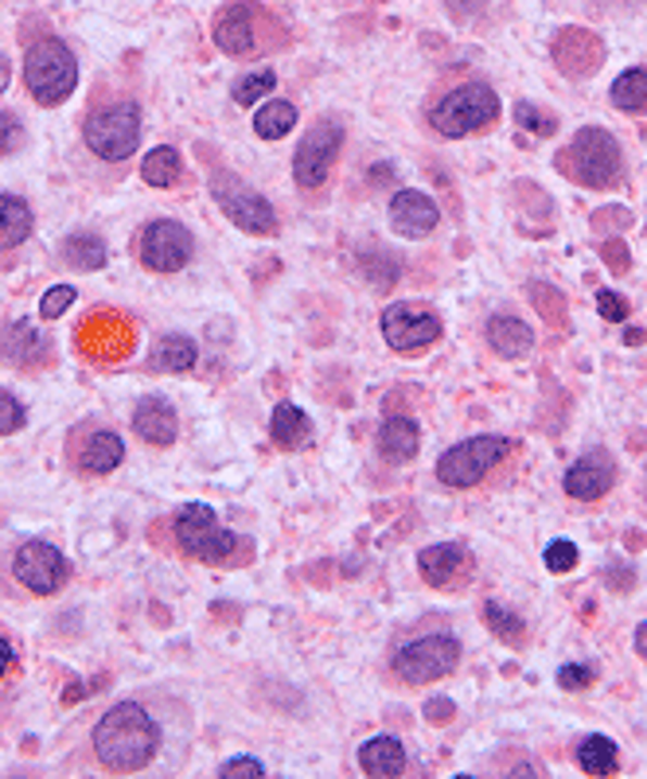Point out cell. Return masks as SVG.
Segmentation results:
<instances>
[{
	"mask_svg": "<svg viewBox=\"0 0 647 779\" xmlns=\"http://www.w3.org/2000/svg\"><path fill=\"white\" fill-rule=\"evenodd\" d=\"M195 359H200V352H195V343H191L188 335H164L161 347H156V355H153L156 367H161V371H172V374L191 371Z\"/></svg>",
	"mask_w": 647,
	"mask_h": 779,
	"instance_id": "f1b7e54d",
	"label": "cell"
},
{
	"mask_svg": "<svg viewBox=\"0 0 647 779\" xmlns=\"http://www.w3.org/2000/svg\"><path fill=\"white\" fill-rule=\"evenodd\" d=\"M12 671H16V647L9 639H0V678L12 675Z\"/></svg>",
	"mask_w": 647,
	"mask_h": 779,
	"instance_id": "7dc6e473",
	"label": "cell"
},
{
	"mask_svg": "<svg viewBox=\"0 0 647 779\" xmlns=\"http://www.w3.org/2000/svg\"><path fill=\"white\" fill-rule=\"evenodd\" d=\"M16 580L31 592H55L67 580V558L55 550L51 542H24L12 558Z\"/></svg>",
	"mask_w": 647,
	"mask_h": 779,
	"instance_id": "5bb4252c",
	"label": "cell"
},
{
	"mask_svg": "<svg viewBox=\"0 0 647 779\" xmlns=\"http://www.w3.org/2000/svg\"><path fill=\"white\" fill-rule=\"evenodd\" d=\"M600 257H605V261H609L617 273H624V269H629V250H624V242H605V246H600Z\"/></svg>",
	"mask_w": 647,
	"mask_h": 779,
	"instance_id": "bcb514c9",
	"label": "cell"
},
{
	"mask_svg": "<svg viewBox=\"0 0 647 779\" xmlns=\"http://www.w3.org/2000/svg\"><path fill=\"white\" fill-rule=\"evenodd\" d=\"M86 149L105 161H125V156L137 153V141H141V114H137L134 102H117L94 110L83 125Z\"/></svg>",
	"mask_w": 647,
	"mask_h": 779,
	"instance_id": "8992f818",
	"label": "cell"
},
{
	"mask_svg": "<svg viewBox=\"0 0 647 779\" xmlns=\"http://www.w3.org/2000/svg\"><path fill=\"white\" fill-rule=\"evenodd\" d=\"M487 343L504 359H523V355L534 352V332L523 320H515V316H492L487 320Z\"/></svg>",
	"mask_w": 647,
	"mask_h": 779,
	"instance_id": "44dd1931",
	"label": "cell"
},
{
	"mask_svg": "<svg viewBox=\"0 0 647 779\" xmlns=\"http://www.w3.org/2000/svg\"><path fill=\"white\" fill-rule=\"evenodd\" d=\"M612 484H617V464H612V457L609 452H600V448H593V452L573 460V468L562 480L566 495H570V499H581V503L600 499Z\"/></svg>",
	"mask_w": 647,
	"mask_h": 779,
	"instance_id": "9a60e30c",
	"label": "cell"
},
{
	"mask_svg": "<svg viewBox=\"0 0 647 779\" xmlns=\"http://www.w3.org/2000/svg\"><path fill=\"white\" fill-rule=\"evenodd\" d=\"M597 308H600V316L605 320H612V323H620L624 316H629V301L620 293H612V289H600L597 293Z\"/></svg>",
	"mask_w": 647,
	"mask_h": 779,
	"instance_id": "60d3db41",
	"label": "cell"
},
{
	"mask_svg": "<svg viewBox=\"0 0 647 779\" xmlns=\"http://www.w3.org/2000/svg\"><path fill=\"white\" fill-rule=\"evenodd\" d=\"M578 764L589 776H612L617 771V744L609 737H585L578 749Z\"/></svg>",
	"mask_w": 647,
	"mask_h": 779,
	"instance_id": "1f68e13d",
	"label": "cell"
},
{
	"mask_svg": "<svg viewBox=\"0 0 647 779\" xmlns=\"http://www.w3.org/2000/svg\"><path fill=\"white\" fill-rule=\"evenodd\" d=\"M546 570L550 573H570L578 565V546L573 542H550L546 546Z\"/></svg>",
	"mask_w": 647,
	"mask_h": 779,
	"instance_id": "f35d334b",
	"label": "cell"
},
{
	"mask_svg": "<svg viewBox=\"0 0 647 779\" xmlns=\"http://www.w3.org/2000/svg\"><path fill=\"white\" fill-rule=\"evenodd\" d=\"M343 149V129L335 122H316L293 153V176L305 191H320L332 176V164Z\"/></svg>",
	"mask_w": 647,
	"mask_h": 779,
	"instance_id": "30bf717a",
	"label": "cell"
},
{
	"mask_svg": "<svg viewBox=\"0 0 647 779\" xmlns=\"http://www.w3.org/2000/svg\"><path fill=\"white\" fill-rule=\"evenodd\" d=\"M31 234V207L16 195H0V257H9L12 250Z\"/></svg>",
	"mask_w": 647,
	"mask_h": 779,
	"instance_id": "484cf974",
	"label": "cell"
},
{
	"mask_svg": "<svg viewBox=\"0 0 647 779\" xmlns=\"http://www.w3.org/2000/svg\"><path fill=\"white\" fill-rule=\"evenodd\" d=\"M161 749V729L137 702H122L94 725V756L105 771H137Z\"/></svg>",
	"mask_w": 647,
	"mask_h": 779,
	"instance_id": "6da1fadb",
	"label": "cell"
},
{
	"mask_svg": "<svg viewBox=\"0 0 647 779\" xmlns=\"http://www.w3.org/2000/svg\"><path fill=\"white\" fill-rule=\"evenodd\" d=\"M71 305H75V285H55L51 293H43L39 312H43V320H55V316H63Z\"/></svg>",
	"mask_w": 647,
	"mask_h": 779,
	"instance_id": "74e56055",
	"label": "cell"
},
{
	"mask_svg": "<svg viewBox=\"0 0 647 779\" xmlns=\"http://www.w3.org/2000/svg\"><path fill=\"white\" fill-rule=\"evenodd\" d=\"M359 768L375 779H391L406 771V749L398 737H375L359 749Z\"/></svg>",
	"mask_w": 647,
	"mask_h": 779,
	"instance_id": "7402d4cb",
	"label": "cell"
},
{
	"mask_svg": "<svg viewBox=\"0 0 647 779\" xmlns=\"http://www.w3.org/2000/svg\"><path fill=\"white\" fill-rule=\"evenodd\" d=\"M9 82H12V63L4 55H0V94L9 90Z\"/></svg>",
	"mask_w": 647,
	"mask_h": 779,
	"instance_id": "c3c4849f",
	"label": "cell"
},
{
	"mask_svg": "<svg viewBox=\"0 0 647 779\" xmlns=\"http://www.w3.org/2000/svg\"><path fill=\"white\" fill-rule=\"evenodd\" d=\"M176 542L188 558L207 561V565H223V561H230V553L239 550V538L223 531L215 511L203 503H188L176 514Z\"/></svg>",
	"mask_w": 647,
	"mask_h": 779,
	"instance_id": "52a82bcc",
	"label": "cell"
},
{
	"mask_svg": "<svg viewBox=\"0 0 647 779\" xmlns=\"http://www.w3.org/2000/svg\"><path fill=\"white\" fill-rule=\"evenodd\" d=\"M453 713H457V705L448 702V698H429L426 702V717L433 725H448L453 721Z\"/></svg>",
	"mask_w": 647,
	"mask_h": 779,
	"instance_id": "ee69618b",
	"label": "cell"
},
{
	"mask_svg": "<svg viewBox=\"0 0 647 779\" xmlns=\"http://www.w3.org/2000/svg\"><path fill=\"white\" fill-rule=\"evenodd\" d=\"M141 176L153 188H172V183L180 180V153L176 149H153L141 161Z\"/></svg>",
	"mask_w": 647,
	"mask_h": 779,
	"instance_id": "d6a6232c",
	"label": "cell"
},
{
	"mask_svg": "<svg viewBox=\"0 0 647 779\" xmlns=\"http://www.w3.org/2000/svg\"><path fill=\"white\" fill-rule=\"evenodd\" d=\"M636 655H644V659H647V624H639V627H636Z\"/></svg>",
	"mask_w": 647,
	"mask_h": 779,
	"instance_id": "681fc988",
	"label": "cell"
},
{
	"mask_svg": "<svg viewBox=\"0 0 647 779\" xmlns=\"http://www.w3.org/2000/svg\"><path fill=\"white\" fill-rule=\"evenodd\" d=\"M644 340H647L644 332H629V343H632V347H639V343H644Z\"/></svg>",
	"mask_w": 647,
	"mask_h": 779,
	"instance_id": "f907efd6",
	"label": "cell"
},
{
	"mask_svg": "<svg viewBox=\"0 0 647 779\" xmlns=\"http://www.w3.org/2000/svg\"><path fill=\"white\" fill-rule=\"evenodd\" d=\"M191 250H195V242H191L188 227H180L176 219L149 222V227L141 230V238H137V254H141L144 266L156 269V273H176V269H183L191 261Z\"/></svg>",
	"mask_w": 647,
	"mask_h": 779,
	"instance_id": "7c38bea8",
	"label": "cell"
},
{
	"mask_svg": "<svg viewBox=\"0 0 647 779\" xmlns=\"http://www.w3.org/2000/svg\"><path fill=\"white\" fill-rule=\"evenodd\" d=\"M418 570L433 589H448L468 577V553L460 546H426L418 553Z\"/></svg>",
	"mask_w": 647,
	"mask_h": 779,
	"instance_id": "d6986e66",
	"label": "cell"
},
{
	"mask_svg": "<svg viewBox=\"0 0 647 779\" xmlns=\"http://www.w3.org/2000/svg\"><path fill=\"white\" fill-rule=\"evenodd\" d=\"M391 222L402 238H426L441 222V210L421 191H398L391 200Z\"/></svg>",
	"mask_w": 647,
	"mask_h": 779,
	"instance_id": "ac0fdd59",
	"label": "cell"
},
{
	"mask_svg": "<svg viewBox=\"0 0 647 779\" xmlns=\"http://www.w3.org/2000/svg\"><path fill=\"white\" fill-rule=\"evenodd\" d=\"M24 82H28L31 98L39 105H59L67 102L75 94V82H78V63L71 55V48L63 39L48 36L31 43L28 59H24Z\"/></svg>",
	"mask_w": 647,
	"mask_h": 779,
	"instance_id": "3957f363",
	"label": "cell"
},
{
	"mask_svg": "<svg viewBox=\"0 0 647 779\" xmlns=\"http://www.w3.org/2000/svg\"><path fill=\"white\" fill-rule=\"evenodd\" d=\"M484 620H487V627H492L495 636L504 639V643L523 647V639H527L523 620L515 616V612H507L504 604H499V600H487V604H484Z\"/></svg>",
	"mask_w": 647,
	"mask_h": 779,
	"instance_id": "836d02e7",
	"label": "cell"
},
{
	"mask_svg": "<svg viewBox=\"0 0 647 779\" xmlns=\"http://www.w3.org/2000/svg\"><path fill=\"white\" fill-rule=\"evenodd\" d=\"M211 195L223 207V215L246 234H274L277 230V210L234 171H215L211 176Z\"/></svg>",
	"mask_w": 647,
	"mask_h": 779,
	"instance_id": "ba28073f",
	"label": "cell"
},
{
	"mask_svg": "<svg viewBox=\"0 0 647 779\" xmlns=\"http://www.w3.org/2000/svg\"><path fill=\"white\" fill-rule=\"evenodd\" d=\"M612 105L624 114H647V67H632L612 82Z\"/></svg>",
	"mask_w": 647,
	"mask_h": 779,
	"instance_id": "83f0119b",
	"label": "cell"
},
{
	"mask_svg": "<svg viewBox=\"0 0 647 779\" xmlns=\"http://www.w3.org/2000/svg\"><path fill=\"white\" fill-rule=\"evenodd\" d=\"M257 12L242 0L227 4V9L215 16V43L227 55H254L257 51Z\"/></svg>",
	"mask_w": 647,
	"mask_h": 779,
	"instance_id": "e0dca14e",
	"label": "cell"
},
{
	"mask_svg": "<svg viewBox=\"0 0 647 779\" xmlns=\"http://www.w3.org/2000/svg\"><path fill=\"white\" fill-rule=\"evenodd\" d=\"M460 663V643L453 636H421L414 643H406L394 655V675L409 686L437 682L448 671H457Z\"/></svg>",
	"mask_w": 647,
	"mask_h": 779,
	"instance_id": "9c48e42d",
	"label": "cell"
},
{
	"mask_svg": "<svg viewBox=\"0 0 647 779\" xmlns=\"http://www.w3.org/2000/svg\"><path fill=\"white\" fill-rule=\"evenodd\" d=\"M20 425H24V406H20L12 394H4V390H0V437L16 433Z\"/></svg>",
	"mask_w": 647,
	"mask_h": 779,
	"instance_id": "ab89813d",
	"label": "cell"
},
{
	"mask_svg": "<svg viewBox=\"0 0 647 779\" xmlns=\"http://www.w3.org/2000/svg\"><path fill=\"white\" fill-rule=\"evenodd\" d=\"M554 63L570 78H589L605 63V43L589 28H566L554 39Z\"/></svg>",
	"mask_w": 647,
	"mask_h": 779,
	"instance_id": "2e32d148",
	"label": "cell"
},
{
	"mask_svg": "<svg viewBox=\"0 0 647 779\" xmlns=\"http://www.w3.org/2000/svg\"><path fill=\"white\" fill-rule=\"evenodd\" d=\"M63 261H67L71 269H83V273H90V269H102L105 266V242L94 234H75L63 242Z\"/></svg>",
	"mask_w": 647,
	"mask_h": 779,
	"instance_id": "f546056e",
	"label": "cell"
},
{
	"mask_svg": "<svg viewBox=\"0 0 647 779\" xmlns=\"http://www.w3.org/2000/svg\"><path fill=\"white\" fill-rule=\"evenodd\" d=\"M382 335L398 355H418L426 352L429 343L441 340V320L437 312H429L426 305H414V301H398L382 312Z\"/></svg>",
	"mask_w": 647,
	"mask_h": 779,
	"instance_id": "8fae6325",
	"label": "cell"
},
{
	"mask_svg": "<svg viewBox=\"0 0 647 779\" xmlns=\"http://www.w3.org/2000/svg\"><path fill=\"white\" fill-rule=\"evenodd\" d=\"M499 117V98L487 82H465L457 90H448L437 105H433V129L441 137H468L477 129H487V125Z\"/></svg>",
	"mask_w": 647,
	"mask_h": 779,
	"instance_id": "277c9868",
	"label": "cell"
},
{
	"mask_svg": "<svg viewBox=\"0 0 647 779\" xmlns=\"http://www.w3.org/2000/svg\"><path fill=\"white\" fill-rule=\"evenodd\" d=\"M269 433H274L277 448H305L308 437H313V421H308L305 409H296L293 401H281V406L274 409V425H269Z\"/></svg>",
	"mask_w": 647,
	"mask_h": 779,
	"instance_id": "d4e9b609",
	"label": "cell"
},
{
	"mask_svg": "<svg viewBox=\"0 0 647 779\" xmlns=\"http://www.w3.org/2000/svg\"><path fill=\"white\" fill-rule=\"evenodd\" d=\"M296 125V110L289 102H266L262 110H257L254 117V133L262 137V141H281V137L289 133Z\"/></svg>",
	"mask_w": 647,
	"mask_h": 779,
	"instance_id": "4dcf8cb0",
	"label": "cell"
},
{
	"mask_svg": "<svg viewBox=\"0 0 647 779\" xmlns=\"http://www.w3.org/2000/svg\"><path fill=\"white\" fill-rule=\"evenodd\" d=\"M515 125H523L527 133H534V137H554V133H558V117L543 114V110H538V105H531V102L515 105Z\"/></svg>",
	"mask_w": 647,
	"mask_h": 779,
	"instance_id": "d590c367",
	"label": "cell"
},
{
	"mask_svg": "<svg viewBox=\"0 0 647 779\" xmlns=\"http://www.w3.org/2000/svg\"><path fill=\"white\" fill-rule=\"evenodd\" d=\"M48 355V340H39L28 323H16L4 332V343H0V359L16 362V367H36L39 359Z\"/></svg>",
	"mask_w": 647,
	"mask_h": 779,
	"instance_id": "4316f807",
	"label": "cell"
},
{
	"mask_svg": "<svg viewBox=\"0 0 647 779\" xmlns=\"http://www.w3.org/2000/svg\"><path fill=\"white\" fill-rule=\"evenodd\" d=\"M12 144H20V122L12 114H0V156L9 153Z\"/></svg>",
	"mask_w": 647,
	"mask_h": 779,
	"instance_id": "f6af8a7d",
	"label": "cell"
},
{
	"mask_svg": "<svg viewBox=\"0 0 647 779\" xmlns=\"http://www.w3.org/2000/svg\"><path fill=\"white\" fill-rule=\"evenodd\" d=\"M421 448V433L409 418H386L379 429V452L394 464H406V460L418 457Z\"/></svg>",
	"mask_w": 647,
	"mask_h": 779,
	"instance_id": "603a6c76",
	"label": "cell"
},
{
	"mask_svg": "<svg viewBox=\"0 0 647 779\" xmlns=\"http://www.w3.org/2000/svg\"><path fill=\"white\" fill-rule=\"evenodd\" d=\"M78 347H83V352L98 362L125 359V355L134 352V323L125 320V316H117V312L98 308V312L83 323V332H78Z\"/></svg>",
	"mask_w": 647,
	"mask_h": 779,
	"instance_id": "4fadbf2b",
	"label": "cell"
},
{
	"mask_svg": "<svg viewBox=\"0 0 647 779\" xmlns=\"http://www.w3.org/2000/svg\"><path fill=\"white\" fill-rule=\"evenodd\" d=\"M277 86V75L269 67H262V71H250V75H242L239 82H234V102L239 105H254L262 94H269Z\"/></svg>",
	"mask_w": 647,
	"mask_h": 779,
	"instance_id": "e575fe53",
	"label": "cell"
},
{
	"mask_svg": "<svg viewBox=\"0 0 647 779\" xmlns=\"http://www.w3.org/2000/svg\"><path fill=\"white\" fill-rule=\"evenodd\" d=\"M125 460V445L117 433H110V429H98V433H90L83 445V452H78V464H83V472H94V475H105L114 472L117 464Z\"/></svg>",
	"mask_w": 647,
	"mask_h": 779,
	"instance_id": "cb8c5ba5",
	"label": "cell"
},
{
	"mask_svg": "<svg viewBox=\"0 0 647 779\" xmlns=\"http://www.w3.org/2000/svg\"><path fill=\"white\" fill-rule=\"evenodd\" d=\"M219 776H266V768H262V761H250V756H234V761H227L219 768Z\"/></svg>",
	"mask_w": 647,
	"mask_h": 779,
	"instance_id": "7bdbcfd3",
	"label": "cell"
},
{
	"mask_svg": "<svg viewBox=\"0 0 647 779\" xmlns=\"http://www.w3.org/2000/svg\"><path fill=\"white\" fill-rule=\"evenodd\" d=\"M531 301L546 312L554 328H566V296L550 285H531Z\"/></svg>",
	"mask_w": 647,
	"mask_h": 779,
	"instance_id": "8d00e7d4",
	"label": "cell"
},
{
	"mask_svg": "<svg viewBox=\"0 0 647 779\" xmlns=\"http://www.w3.org/2000/svg\"><path fill=\"white\" fill-rule=\"evenodd\" d=\"M511 440L507 437H468L460 445H453L448 452H441L437 460V480L445 487H457V491H468L477 487L492 468H499L507 457H511Z\"/></svg>",
	"mask_w": 647,
	"mask_h": 779,
	"instance_id": "5b68a950",
	"label": "cell"
},
{
	"mask_svg": "<svg viewBox=\"0 0 647 779\" xmlns=\"http://www.w3.org/2000/svg\"><path fill=\"white\" fill-rule=\"evenodd\" d=\"M134 429L137 437H144L149 445L164 448L176 440V429H180V421H176V409L168 406L164 398H141L134 409Z\"/></svg>",
	"mask_w": 647,
	"mask_h": 779,
	"instance_id": "ffe728a7",
	"label": "cell"
},
{
	"mask_svg": "<svg viewBox=\"0 0 647 779\" xmlns=\"http://www.w3.org/2000/svg\"><path fill=\"white\" fill-rule=\"evenodd\" d=\"M558 686H566V690H589L593 686V671L589 666H562V671H558Z\"/></svg>",
	"mask_w": 647,
	"mask_h": 779,
	"instance_id": "b9f144b4",
	"label": "cell"
},
{
	"mask_svg": "<svg viewBox=\"0 0 647 779\" xmlns=\"http://www.w3.org/2000/svg\"><path fill=\"white\" fill-rule=\"evenodd\" d=\"M558 168H562V176L578 180L581 188H612L624 176V156H620L617 137L589 125V129L573 133V141L558 156Z\"/></svg>",
	"mask_w": 647,
	"mask_h": 779,
	"instance_id": "7a4b0ae2",
	"label": "cell"
}]
</instances>
